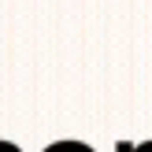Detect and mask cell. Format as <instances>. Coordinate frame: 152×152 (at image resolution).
I'll return each mask as SVG.
<instances>
[{"mask_svg":"<svg viewBox=\"0 0 152 152\" xmlns=\"http://www.w3.org/2000/svg\"><path fill=\"white\" fill-rule=\"evenodd\" d=\"M45 152H93V148L86 141H56V145H48Z\"/></svg>","mask_w":152,"mask_h":152,"instance_id":"6da1fadb","label":"cell"},{"mask_svg":"<svg viewBox=\"0 0 152 152\" xmlns=\"http://www.w3.org/2000/svg\"><path fill=\"white\" fill-rule=\"evenodd\" d=\"M0 152H22L19 145H11V141H0Z\"/></svg>","mask_w":152,"mask_h":152,"instance_id":"7a4b0ae2","label":"cell"},{"mask_svg":"<svg viewBox=\"0 0 152 152\" xmlns=\"http://www.w3.org/2000/svg\"><path fill=\"white\" fill-rule=\"evenodd\" d=\"M119 152H134V145L130 141H119Z\"/></svg>","mask_w":152,"mask_h":152,"instance_id":"3957f363","label":"cell"},{"mask_svg":"<svg viewBox=\"0 0 152 152\" xmlns=\"http://www.w3.org/2000/svg\"><path fill=\"white\" fill-rule=\"evenodd\" d=\"M141 152H152V141H145V145H141Z\"/></svg>","mask_w":152,"mask_h":152,"instance_id":"277c9868","label":"cell"}]
</instances>
